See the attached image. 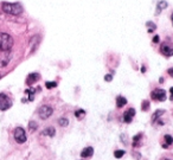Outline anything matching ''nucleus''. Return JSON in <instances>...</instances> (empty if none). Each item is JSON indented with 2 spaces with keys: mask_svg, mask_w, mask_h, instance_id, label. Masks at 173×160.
<instances>
[{
  "mask_svg": "<svg viewBox=\"0 0 173 160\" xmlns=\"http://www.w3.org/2000/svg\"><path fill=\"white\" fill-rule=\"evenodd\" d=\"M1 7L5 13L13 14V16H18L23 12V6L18 3H3Z\"/></svg>",
  "mask_w": 173,
  "mask_h": 160,
  "instance_id": "1",
  "label": "nucleus"
},
{
  "mask_svg": "<svg viewBox=\"0 0 173 160\" xmlns=\"http://www.w3.org/2000/svg\"><path fill=\"white\" fill-rule=\"evenodd\" d=\"M13 46V38L5 32H0V51H10Z\"/></svg>",
  "mask_w": 173,
  "mask_h": 160,
  "instance_id": "2",
  "label": "nucleus"
},
{
  "mask_svg": "<svg viewBox=\"0 0 173 160\" xmlns=\"http://www.w3.org/2000/svg\"><path fill=\"white\" fill-rule=\"evenodd\" d=\"M53 113V109L50 107V106H42L39 109H38V115L42 120H46L49 119Z\"/></svg>",
  "mask_w": 173,
  "mask_h": 160,
  "instance_id": "3",
  "label": "nucleus"
},
{
  "mask_svg": "<svg viewBox=\"0 0 173 160\" xmlns=\"http://www.w3.org/2000/svg\"><path fill=\"white\" fill-rule=\"evenodd\" d=\"M151 97H152V100L162 102L166 100V91L164 89H155L151 92Z\"/></svg>",
  "mask_w": 173,
  "mask_h": 160,
  "instance_id": "4",
  "label": "nucleus"
},
{
  "mask_svg": "<svg viewBox=\"0 0 173 160\" xmlns=\"http://www.w3.org/2000/svg\"><path fill=\"white\" fill-rule=\"evenodd\" d=\"M14 139L18 144H24L26 141V133L24 131V128L18 127L14 129Z\"/></svg>",
  "mask_w": 173,
  "mask_h": 160,
  "instance_id": "5",
  "label": "nucleus"
},
{
  "mask_svg": "<svg viewBox=\"0 0 173 160\" xmlns=\"http://www.w3.org/2000/svg\"><path fill=\"white\" fill-rule=\"evenodd\" d=\"M12 106V101L5 94H0V110H6Z\"/></svg>",
  "mask_w": 173,
  "mask_h": 160,
  "instance_id": "6",
  "label": "nucleus"
},
{
  "mask_svg": "<svg viewBox=\"0 0 173 160\" xmlns=\"http://www.w3.org/2000/svg\"><path fill=\"white\" fill-rule=\"evenodd\" d=\"M160 52L166 56V57H171L173 56V44L169 43H162L160 46Z\"/></svg>",
  "mask_w": 173,
  "mask_h": 160,
  "instance_id": "7",
  "label": "nucleus"
},
{
  "mask_svg": "<svg viewBox=\"0 0 173 160\" xmlns=\"http://www.w3.org/2000/svg\"><path fill=\"white\" fill-rule=\"evenodd\" d=\"M11 60L10 51H1L0 53V68H5Z\"/></svg>",
  "mask_w": 173,
  "mask_h": 160,
  "instance_id": "8",
  "label": "nucleus"
},
{
  "mask_svg": "<svg viewBox=\"0 0 173 160\" xmlns=\"http://www.w3.org/2000/svg\"><path fill=\"white\" fill-rule=\"evenodd\" d=\"M134 115H135V109H134V108H129V109L126 110L125 114H123V121H125L126 123H130L132 120H133V117H134Z\"/></svg>",
  "mask_w": 173,
  "mask_h": 160,
  "instance_id": "9",
  "label": "nucleus"
},
{
  "mask_svg": "<svg viewBox=\"0 0 173 160\" xmlns=\"http://www.w3.org/2000/svg\"><path fill=\"white\" fill-rule=\"evenodd\" d=\"M39 80V75L38 74H36V73H33V74H30L27 76V80H26V83L28 84V85H31V84H33L35 82H37Z\"/></svg>",
  "mask_w": 173,
  "mask_h": 160,
  "instance_id": "10",
  "label": "nucleus"
},
{
  "mask_svg": "<svg viewBox=\"0 0 173 160\" xmlns=\"http://www.w3.org/2000/svg\"><path fill=\"white\" fill-rule=\"evenodd\" d=\"M93 154H94V148L93 147H85L81 152V156L82 158H90Z\"/></svg>",
  "mask_w": 173,
  "mask_h": 160,
  "instance_id": "11",
  "label": "nucleus"
},
{
  "mask_svg": "<svg viewBox=\"0 0 173 160\" xmlns=\"http://www.w3.org/2000/svg\"><path fill=\"white\" fill-rule=\"evenodd\" d=\"M126 105H127V99H125L123 96H118V97H116V106H118V108H122Z\"/></svg>",
  "mask_w": 173,
  "mask_h": 160,
  "instance_id": "12",
  "label": "nucleus"
},
{
  "mask_svg": "<svg viewBox=\"0 0 173 160\" xmlns=\"http://www.w3.org/2000/svg\"><path fill=\"white\" fill-rule=\"evenodd\" d=\"M164 140H165V144H162V147L164 148H167V147H169L173 144V138L171 135H168V134L164 137Z\"/></svg>",
  "mask_w": 173,
  "mask_h": 160,
  "instance_id": "13",
  "label": "nucleus"
},
{
  "mask_svg": "<svg viewBox=\"0 0 173 160\" xmlns=\"http://www.w3.org/2000/svg\"><path fill=\"white\" fill-rule=\"evenodd\" d=\"M42 134H43V135H48V137H55L56 131H55L53 127H48L46 129H44V131L42 132Z\"/></svg>",
  "mask_w": 173,
  "mask_h": 160,
  "instance_id": "14",
  "label": "nucleus"
},
{
  "mask_svg": "<svg viewBox=\"0 0 173 160\" xmlns=\"http://www.w3.org/2000/svg\"><path fill=\"white\" fill-rule=\"evenodd\" d=\"M167 7V3L166 1H159L158 3V9H157V14H159L161 12L162 9H166Z\"/></svg>",
  "mask_w": 173,
  "mask_h": 160,
  "instance_id": "15",
  "label": "nucleus"
},
{
  "mask_svg": "<svg viewBox=\"0 0 173 160\" xmlns=\"http://www.w3.org/2000/svg\"><path fill=\"white\" fill-rule=\"evenodd\" d=\"M125 151H122V149H118V151H115L114 152V156L115 158H118V159H120V158H122L123 155H125Z\"/></svg>",
  "mask_w": 173,
  "mask_h": 160,
  "instance_id": "16",
  "label": "nucleus"
},
{
  "mask_svg": "<svg viewBox=\"0 0 173 160\" xmlns=\"http://www.w3.org/2000/svg\"><path fill=\"white\" fill-rule=\"evenodd\" d=\"M84 115H85V112H84L83 109H78V110L75 112V116H76L77 119H82Z\"/></svg>",
  "mask_w": 173,
  "mask_h": 160,
  "instance_id": "17",
  "label": "nucleus"
},
{
  "mask_svg": "<svg viewBox=\"0 0 173 160\" xmlns=\"http://www.w3.org/2000/svg\"><path fill=\"white\" fill-rule=\"evenodd\" d=\"M164 113H165V112H164V110H161V109L157 110V112H155V113L153 114V116H152V120H153V121H155V120H157V119H158L159 116H161V115H162Z\"/></svg>",
  "mask_w": 173,
  "mask_h": 160,
  "instance_id": "18",
  "label": "nucleus"
},
{
  "mask_svg": "<svg viewBox=\"0 0 173 160\" xmlns=\"http://www.w3.org/2000/svg\"><path fill=\"white\" fill-rule=\"evenodd\" d=\"M58 123H60V126H62V127H67V126L69 124V120L65 119V117H62V119L58 120Z\"/></svg>",
  "mask_w": 173,
  "mask_h": 160,
  "instance_id": "19",
  "label": "nucleus"
},
{
  "mask_svg": "<svg viewBox=\"0 0 173 160\" xmlns=\"http://www.w3.org/2000/svg\"><path fill=\"white\" fill-rule=\"evenodd\" d=\"M146 26H148V32H150V33H151V32H153V31L157 28L155 24H153V23H151V21H148V23L146 24Z\"/></svg>",
  "mask_w": 173,
  "mask_h": 160,
  "instance_id": "20",
  "label": "nucleus"
},
{
  "mask_svg": "<svg viewBox=\"0 0 173 160\" xmlns=\"http://www.w3.org/2000/svg\"><path fill=\"white\" fill-rule=\"evenodd\" d=\"M45 87H46L48 89L56 88V87H57V83H56V82H46V83H45Z\"/></svg>",
  "mask_w": 173,
  "mask_h": 160,
  "instance_id": "21",
  "label": "nucleus"
},
{
  "mask_svg": "<svg viewBox=\"0 0 173 160\" xmlns=\"http://www.w3.org/2000/svg\"><path fill=\"white\" fill-rule=\"evenodd\" d=\"M141 138H142V134H141V133H140V134H138V135H135V137L133 138V141H134V144H133V146H134V147H135V145H136V142H138V141H139V140H140Z\"/></svg>",
  "mask_w": 173,
  "mask_h": 160,
  "instance_id": "22",
  "label": "nucleus"
},
{
  "mask_svg": "<svg viewBox=\"0 0 173 160\" xmlns=\"http://www.w3.org/2000/svg\"><path fill=\"white\" fill-rule=\"evenodd\" d=\"M150 108V102L148 101H143L142 102V110H147Z\"/></svg>",
  "mask_w": 173,
  "mask_h": 160,
  "instance_id": "23",
  "label": "nucleus"
},
{
  "mask_svg": "<svg viewBox=\"0 0 173 160\" xmlns=\"http://www.w3.org/2000/svg\"><path fill=\"white\" fill-rule=\"evenodd\" d=\"M28 126H30V129H31V131H35V129H37V123H36V122H33V121H31V122H30V124H28Z\"/></svg>",
  "mask_w": 173,
  "mask_h": 160,
  "instance_id": "24",
  "label": "nucleus"
},
{
  "mask_svg": "<svg viewBox=\"0 0 173 160\" xmlns=\"http://www.w3.org/2000/svg\"><path fill=\"white\" fill-rule=\"evenodd\" d=\"M111 80H113V76H111V75H106V76H104V81L110 82Z\"/></svg>",
  "mask_w": 173,
  "mask_h": 160,
  "instance_id": "25",
  "label": "nucleus"
},
{
  "mask_svg": "<svg viewBox=\"0 0 173 160\" xmlns=\"http://www.w3.org/2000/svg\"><path fill=\"white\" fill-rule=\"evenodd\" d=\"M167 73H168V75H169L171 77H173V68H171V69H168V70H167Z\"/></svg>",
  "mask_w": 173,
  "mask_h": 160,
  "instance_id": "26",
  "label": "nucleus"
},
{
  "mask_svg": "<svg viewBox=\"0 0 173 160\" xmlns=\"http://www.w3.org/2000/svg\"><path fill=\"white\" fill-rule=\"evenodd\" d=\"M153 43H159V36H154V38H153Z\"/></svg>",
  "mask_w": 173,
  "mask_h": 160,
  "instance_id": "27",
  "label": "nucleus"
},
{
  "mask_svg": "<svg viewBox=\"0 0 173 160\" xmlns=\"http://www.w3.org/2000/svg\"><path fill=\"white\" fill-rule=\"evenodd\" d=\"M169 92H171V100H173V87L169 89Z\"/></svg>",
  "mask_w": 173,
  "mask_h": 160,
  "instance_id": "28",
  "label": "nucleus"
},
{
  "mask_svg": "<svg viewBox=\"0 0 173 160\" xmlns=\"http://www.w3.org/2000/svg\"><path fill=\"white\" fill-rule=\"evenodd\" d=\"M171 19H172V24H173V13L171 14Z\"/></svg>",
  "mask_w": 173,
  "mask_h": 160,
  "instance_id": "29",
  "label": "nucleus"
},
{
  "mask_svg": "<svg viewBox=\"0 0 173 160\" xmlns=\"http://www.w3.org/2000/svg\"><path fill=\"white\" fill-rule=\"evenodd\" d=\"M165 160H168V159H165Z\"/></svg>",
  "mask_w": 173,
  "mask_h": 160,
  "instance_id": "30",
  "label": "nucleus"
},
{
  "mask_svg": "<svg viewBox=\"0 0 173 160\" xmlns=\"http://www.w3.org/2000/svg\"><path fill=\"white\" fill-rule=\"evenodd\" d=\"M0 77H1V75H0Z\"/></svg>",
  "mask_w": 173,
  "mask_h": 160,
  "instance_id": "31",
  "label": "nucleus"
}]
</instances>
